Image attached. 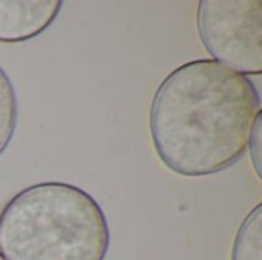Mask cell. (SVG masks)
<instances>
[{"instance_id":"obj_1","label":"cell","mask_w":262,"mask_h":260,"mask_svg":"<svg viewBox=\"0 0 262 260\" xmlns=\"http://www.w3.org/2000/svg\"><path fill=\"white\" fill-rule=\"evenodd\" d=\"M255 83L212 60L173 69L157 87L149 130L160 161L184 178L216 175L246 153L261 115Z\"/></svg>"},{"instance_id":"obj_2","label":"cell","mask_w":262,"mask_h":260,"mask_svg":"<svg viewBox=\"0 0 262 260\" xmlns=\"http://www.w3.org/2000/svg\"><path fill=\"white\" fill-rule=\"evenodd\" d=\"M109 245L101 205L74 184L29 185L0 211V256L5 260H104Z\"/></svg>"},{"instance_id":"obj_3","label":"cell","mask_w":262,"mask_h":260,"mask_svg":"<svg viewBox=\"0 0 262 260\" xmlns=\"http://www.w3.org/2000/svg\"><path fill=\"white\" fill-rule=\"evenodd\" d=\"M196 26L212 60L246 77L261 75V0H201Z\"/></svg>"},{"instance_id":"obj_4","label":"cell","mask_w":262,"mask_h":260,"mask_svg":"<svg viewBox=\"0 0 262 260\" xmlns=\"http://www.w3.org/2000/svg\"><path fill=\"white\" fill-rule=\"evenodd\" d=\"M61 6V0H0V43L38 37L57 20Z\"/></svg>"},{"instance_id":"obj_5","label":"cell","mask_w":262,"mask_h":260,"mask_svg":"<svg viewBox=\"0 0 262 260\" xmlns=\"http://www.w3.org/2000/svg\"><path fill=\"white\" fill-rule=\"evenodd\" d=\"M230 260H262V205L258 204L239 225Z\"/></svg>"},{"instance_id":"obj_6","label":"cell","mask_w":262,"mask_h":260,"mask_svg":"<svg viewBox=\"0 0 262 260\" xmlns=\"http://www.w3.org/2000/svg\"><path fill=\"white\" fill-rule=\"evenodd\" d=\"M18 123V100L15 87L0 66V156L9 147Z\"/></svg>"},{"instance_id":"obj_7","label":"cell","mask_w":262,"mask_h":260,"mask_svg":"<svg viewBox=\"0 0 262 260\" xmlns=\"http://www.w3.org/2000/svg\"><path fill=\"white\" fill-rule=\"evenodd\" d=\"M261 121H262V113L258 116L252 135H250V141H249V147H250V158L253 162V169L258 175V178H262L261 173Z\"/></svg>"},{"instance_id":"obj_8","label":"cell","mask_w":262,"mask_h":260,"mask_svg":"<svg viewBox=\"0 0 262 260\" xmlns=\"http://www.w3.org/2000/svg\"><path fill=\"white\" fill-rule=\"evenodd\" d=\"M0 260H5V259H3V257H2V256H0Z\"/></svg>"}]
</instances>
